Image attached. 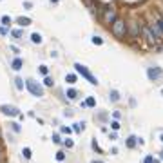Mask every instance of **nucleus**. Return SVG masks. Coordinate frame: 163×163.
Wrapping results in <instances>:
<instances>
[{
  "mask_svg": "<svg viewBox=\"0 0 163 163\" xmlns=\"http://www.w3.org/2000/svg\"><path fill=\"white\" fill-rule=\"evenodd\" d=\"M111 29H112V35L116 36L118 40H123L125 35H127V24H125V20L123 18H116V20H114V24L111 25Z\"/></svg>",
  "mask_w": 163,
  "mask_h": 163,
  "instance_id": "nucleus-1",
  "label": "nucleus"
},
{
  "mask_svg": "<svg viewBox=\"0 0 163 163\" xmlns=\"http://www.w3.org/2000/svg\"><path fill=\"white\" fill-rule=\"evenodd\" d=\"M25 87H27V91H29L33 96H36V98H42V96H44V87L40 85L38 82L27 78V80H25Z\"/></svg>",
  "mask_w": 163,
  "mask_h": 163,
  "instance_id": "nucleus-2",
  "label": "nucleus"
},
{
  "mask_svg": "<svg viewBox=\"0 0 163 163\" xmlns=\"http://www.w3.org/2000/svg\"><path fill=\"white\" fill-rule=\"evenodd\" d=\"M74 69H76V73H78V74H82V76H84L87 82H89V84L98 85V78H96V76H92L91 71L87 69L85 65H82V64H78V62H76V64H74Z\"/></svg>",
  "mask_w": 163,
  "mask_h": 163,
  "instance_id": "nucleus-3",
  "label": "nucleus"
},
{
  "mask_svg": "<svg viewBox=\"0 0 163 163\" xmlns=\"http://www.w3.org/2000/svg\"><path fill=\"white\" fill-rule=\"evenodd\" d=\"M116 18H118V13H116V9H114V8H111V5L103 8V15H101V20H103L105 25H112Z\"/></svg>",
  "mask_w": 163,
  "mask_h": 163,
  "instance_id": "nucleus-4",
  "label": "nucleus"
},
{
  "mask_svg": "<svg viewBox=\"0 0 163 163\" xmlns=\"http://www.w3.org/2000/svg\"><path fill=\"white\" fill-rule=\"evenodd\" d=\"M127 33H129V36H131L132 40L140 38V35H141V25H140V22H138V20H131V22H129Z\"/></svg>",
  "mask_w": 163,
  "mask_h": 163,
  "instance_id": "nucleus-5",
  "label": "nucleus"
},
{
  "mask_svg": "<svg viewBox=\"0 0 163 163\" xmlns=\"http://www.w3.org/2000/svg\"><path fill=\"white\" fill-rule=\"evenodd\" d=\"M0 112L5 116H20V109L15 105H0Z\"/></svg>",
  "mask_w": 163,
  "mask_h": 163,
  "instance_id": "nucleus-6",
  "label": "nucleus"
},
{
  "mask_svg": "<svg viewBox=\"0 0 163 163\" xmlns=\"http://www.w3.org/2000/svg\"><path fill=\"white\" fill-rule=\"evenodd\" d=\"M161 67H149V69H147V76H149V80H152V82H156V80H158L160 76H161Z\"/></svg>",
  "mask_w": 163,
  "mask_h": 163,
  "instance_id": "nucleus-7",
  "label": "nucleus"
},
{
  "mask_svg": "<svg viewBox=\"0 0 163 163\" xmlns=\"http://www.w3.org/2000/svg\"><path fill=\"white\" fill-rule=\"evenodd\" d=\"M141 33H143V36L147 38L149 44H156V42H158V38L154 36V33L151 31V27H141Z\"/></svg>",
  "mask_w": 163,
  "mask_h": 163,
  "instance_id": "nucleus-8",
  "label": "nucleus"
},
{
  "mask_svg": "<svg viewBox=\"0 0 163 163\" xmlns=\"http://www.w3.org/2000/svg\"><path fill=\"white\" fill-rule=\"evenodd\" d=\"M11 67H13L15 71H20V69L24 67V60H22V58H15V60L11 62Z\"/></svg>",
  "mask_w": 163,
  "mask_h": 163,
  "instance_id": "nucleus-9",
  "label": "nucleus"
},
{
  "mask_svg": "<svg viewBox=\"0 0 163 163\" xmlns=\"http://www.w3.org/2000/svg\"><path fill=\"white\" fill-rule=\"evenodd\" d=\"M149 27H151V31L154 33V36H156V38H158V40H160V38L163 36V33H161V29H160V27H158V24H151V25H149Z\"/></svg>",
  "mask_w": 163,
  "mask_h": 163,
  "instance_id": "nucleus-10",
  "label": "nucleus"
},
{
  "mask_svg": "<svg viewBox=\"0 0 163 163\" xmlns=\"http://www.w3.org/2000/svg\"><path fill=\"white\" fill-rule=\"evenodd\" d=\"M69 100H76L78 98V91L76 89H67V94H65Z\"/></svg>",
  "mask_w": 163,
  "mask_h": 163,
  "instance_id": "nucleus-11",
  "label": "nucleus"
},
{
  "mask_svg": "<svg viewBox=\"0 0 163 163\" xmlns=\"http://www.w3.org/2000/svg\"><path fill=\"white\" fill-rule=\"evenodd\" d=\"M16 22H18V25H22V27H25V25H29V24H31V18L20 16V18H16Z\"/></svg>",
  "mask_w": 163,
  "mask_h": 163,
  "instance_id": "nucleus-12",
  "label": "nucleus"
},
{
  "mask_svg": "<svg viewBox=\"0 0 163 163\" xmlns=\"http://www.w3.org/2000/svg\"><path fill=\"white\" fill-rule=\"evenodd\" d=\"M31 42L33 44H42V35H40V33H33V35H31Z\"/></svg>",
  "mask_w": 163,
  "mask_h": 163,
  "instance_id": "nucleus-13",
  "label": "nucleus"
},
{
  "mask_svg": "<svg viewBox=\"0 0 163 163\" xmlns=\"http://www.w3.org/2000/svg\"><path fill=\"white\" fill-rule=\"evenodd\" d=\"M136 143H138V138H136V136H129V140H127V147H129V149H132V147H136Z\"/></svg>",
  "mask_w": 163,
  "mask_h": 163,
  "instance_id": "nucleus-14",
  "label": "nucleus"
},
{
  "mask_svg": "<svg viewBox=\"0 0 163 163\" xmlns=\"http://www.w3.org/2000/svg\"><path fill=\"white\" fill-rule=\"evenodd\" d=\"M109 98H111V101L116 103V101H120V92L118 91H111V92H109Z\"/></svg>",
  "mask_w": 163,
  "mask_h": 163,
  "instance_id": "nucleus-15",
  "label": "nucleus"
},
{
  "mask_svg": "<svg viewBox=\"0 0 163 163\" xmlns=\"http://www.w3.org/2000/svg\"><path fill=\"white\" fill-rule=\"evenodd\" d=\"M65 82H67V84H76V74H73V73H69V74H67V76H65Z\"/></svg>",
  "mask_w": 163,
  "mask_h": 163,
  "instance_id": "nucleus-16",
  "label": "nucleus"
},
{
  "mask_svg": "<svg viewBox=\"0 0 163 163\" xmlns=\"http://www.w3.org/2000/svg\"><path fill=\"white\" fill-rule=\"evenodd\" d=\"M85 129V123L84 121H78V123H74V127H73V131H76V132H82Z\"/></svg>",
  "mask_w": 163,
  "mask_h": 163,
  "instance_id": "nucleus-17",
  "label": "nucleus"
},
{
  "mask_svg": "<svg viewBox=\"0 0 163 163\" xmlns=\"http://www.w3.org/2000/svg\"><path fill=\"white\" fill-rule=\"evenodd\" d=\"M15 85H16L18 91H22V89H24V80H22V78H15Z\"/></svg>",
  "mask_w": 163,
  "mask_h": 163,
  "instance_id": "nucleus-18",
  "label": "nucleus"
},
{
  "mask_svg": "<svg viewBox=\"0 0 163 163\" xmlns=\"http://www.w3.org/2000/svg\"><path fill=\"white\" fill-rule=\"evenodd\" d=\"M0 22H2V25H5V27H8V25L11 24V16H8V15H4L2 18H0Z\"/></svg>",
  "mask_w": 163,
  "mask_h": 163,
  "instance_id": "nucleus-19",
  "label": "nucleus"
},
{
  "mask_svg": "<svg viewBox=\"0 0 163 163\" xmlns=\"http://www.w3.org/2000/svg\"><path fill=\"white\" fill-rule=\"evenodd\" d=\"M22 156L25 160H31V149L29 147H24V151H22Z\"/></svg>",
  "mask_w": 163,
  "mask_h": 163,
  "instance_id": "nucleus-20",
  "label": "nucleus"
},
{
  "mask_svg": "<svg viewBox=\"0 0 163 163\" xmlns=\"http://www.w3.org/2000/svg\"><path fill=\"white\" fill-rule=\"evenodd\" d=\"M92 44H94V45H101V44H103V38L94 35V36H92Z\"/></svg>",
  "mask_w": 163,
  "mask_h": 163,
  "instance_id": "nucleus-21",
  "label": "nucleus"
},
{
  "mask_svg": "<svg viewBox=\"0 0 163 163\" xmlns=\"http://www.w3.org/2000/svg\"><path fill=\"white\" fill-rule=\"evenodd\" d=\"M85 105H87V107H94V105H96V100H94L92 96H89V98L85 100Z\"/></svg>",
  "mask_w": 163,
  "mask_h": 163,
  "instance_id": "nucleus-22",
  "label": "nucleus"
},
{
  "mask_svg": "<svg viewBox=\"0 0 163 163\" xmlns=\"http://www.w3.org/2000/svg\"><path fill=\"white\" fill-rule=\"evenodd\" d=\"M64 160H65V152H64V151H58V152H56V161L62 163Z\"/></svg>",
  "mask_w": 163,
  "mask_h": 163,
  "instance_id": "nucleus-23",
  "label": "nucleus"
},
{
  "mask_svg": "<svg viewBox=\"0 0 163 163\" xmlns=\"http://www.w3.org/2000/svg\"><path fill=\"white\" fill-rule=\"evenodd\" d=\"M53 84H54V80H53L51 76H45V80H44V85H47V87H53Z\"/></svg>",
  "mask_w": 163,
  "mask_h": 163,
  "instance_id": "nucleus-24",
  "label": "nucleus"
},
{
  "mask_svg": "<svg viewBox=\"0 0 163 163\" xmlns=\"http://www.w3.org/2000/svg\"><path fill=\"white\" fill-rule=\"evenodd\" d=\"M64 145H65L67 149H73V147H74V141L69 140V138H65V140H64Z\"/></svg>",
  "mask_w": 163,
  "mask_h": 163,
  "instance_id": "nucleus-25",
  "label": "nucleus"
},
{
  "mask_svg": "<svg viewBox=\"0 0 163 163\" xmlns=\"http://www.w3.org/2000/svg\"><path fill=\"white\" fill-rule=\"evenodd\" d=\"M11 35H13V36H15V38H22V36H24V33H22V31H20V29H15V31H13V33H11Z\"/></svg>",
  "mask_w": 163,
  "mask_h": 163,
  "instance_id": "nucleus-26",
  "label": "nucleus"
},
{
  "mask_svg": "<svg viewBox=\"0 0 163 163\" xmlns=\"http://www.w3.org/2000/svg\"><path fill=\"white\" fill-rule=\"evenodd\" d=\"M38 71L42 73L44 76H47V73H49V69H47V65H40V67H38Z\"/></svg>",
  "mask_w": 163,
  "mask_h": 163,
  "instance_id": "nucleus-27",
  "label": "nucleus"
},
{
  "mask_svg": "<svg viewBox=\"0 0 163 163\" xmlns=\"http://www.w3.org/2000/svg\"><path fill=\"white\" fill-rule=\"evenodd\" d=\"M8 33H9V29H8L5 25H2V27H0V35H2V36H8Z\"/></svg>",
  "mask_w": 163,
  "mask_h": 163,
  "instance_id": "nucleus-28",
  "label": "nucleus"
},
{
  "mask_svg": "<svg viewBox=\"0 0 163 163\" xmlns=\"http://www.w3.org/2000/svg\"><path fill=\"white\" fill-rule=\"evenodd\" d=\"M111 127H112V131H118V129H120V123H118V120H114L112 123H111Z\"/></svg>",
  "mask_w": 163,
  "mask_h": 163,
  "instance_id": "nucleus-29",
  "label": "nucleus"
},
{
  "mask_svg": "<svg viewBox=\"0 0 163 163\" xmlns=\"http://www.w3.org/2000/svg\"><path fill=\"white\" fill-rule=\"evenodd\" d=\"M60 131H62L64 134H71V132H73V129H71V127H62Z\"/></svg>",
  "mask_w": 163,
  "mask_h": 163,
  "instance_id": "nucleus-30",
  "label": "nucleus"
},
{
  "mask_svg": "<svg viewBox=\"0 0 163 163\" xmlns=\"http://www.w3.org/2000/svg\"><path fill=\"white\" fill-rule=\"evenodd\" d=\"M11 129H13L15 132H20V125H18V123H15V121L11 123Z\"/></svg>",
  "mask_w": 163,
  "mask_h": 163,
  "instance_id": "nucleus-31",
  "label": "nucleus"
},
{
  "mask_svg": "<svg viewBox=\"0 0 163 163\" xmlns=\"http://www.w3.org/2000/svg\"><path fill=\"white\" fill-rule=\"evenodd\" d=\"M60 141H62V140H60V136L58 134H53V143H60Z\"/></svg>",
  "mask_w": 163,
  "mask_h": 163,
  "instance_id": "nucleus-32",
  "label": "nucleus"
},
{
  "mask_svg": "<svg viewBox=\"0 0 163 163\" xmlns=\"http://www.w3.org/2000/svg\"><path fill=\"white\" fill-rule=\"evenodd\" d=\"M143 163H154V158H152V156H145Z\"/></svg>",
  "mask_w": 163,
  "mask_h": 163,
  "instance_id": "nucleus-33",
  "label": "nucleus"
},
{
  "mask_svg": "<svg viewBox=\"0 0 163 163\" xmlns=\"http://www.w3.org/2000/svg\"><path fill=\"white\" fill-rule=\"evenodd\" d=\"M156 24H158V27H160V29H161V33H163V18H161V16L158 18V22H156Z\"/></svg>",
  "mask_w": 163,
  "mask_h": 163,
  "instance_id": "nucleus-34",
  "label": "nucleus"
},
{
  "mask_svg": "<svg viewBox=\"0 0 163 163\" xmlns=\"http://www.w3.org/2000/svg\"><path fill=\"white\" fill-rule=\"evenodd\" d=\"M11 51H13V53H15V54H18V53H20V49H18V47H16V45H11Z\"/></svg>",
  "mask_w": 163,
  "mask_h": 163,
  "instance_id": "nucleus-35",
  "label": "nucleus"
},
{
  "mask_svg": "<svg viewBox=\"0 0 163 163\" xmlns=\"http://www.w3.org/2000/svg\"><path fill=\"white\" fill-rule=\"evenodd\" d=\"M24 8H25V9H31L33 4H31V2H24Z\"/></svg>",
  "mask_w": 163,
  "mask_h": 163,
  "instance_id": "nucleus-36",
  "label": "nucleus"
},
{
  "mask_svg": "<svg viewBox=\"0 0 163 163\" xmlns=\"http://www.w3.org/2000/svg\"><path fill=\"white\" fill-rule=\"evenodd\" d=\"M92 149H96V151H100V147H98V143H96V140H92Z\"/></svg>",
  "mask_w": 163,
  "mask_h": 163,
  "instance_id": "nucleus-37",
  "label": "nucleus"
},
{
  "mask_svg": "<svg viewBox=\"0 0 163 163\" xmlns=\"http://www.w3.org/2000/svg\"><path fill=\"white\" fill-rule=\"evenodd\" d=\"M91 163H103L101 160H94V161H91Z\"/></svg>",
  "mask_w": 163,
  "mask_h": 163,
  "instance_id": "nucleus-38",
  "label": "nucleus"
},
{
  "mask_svg": "<svg viewBox=\"0 0 163 163\" xmlns=\"http://www.w3.org/2000/svg\"><path fill=\"white\" fill-rule=\"evenodd\" d=\"M49 2H51V4H58V0H49Z\"/></svg>",
  "mask_w": 163,
  "mask_h": 163,
  "instance_id": "nucleus-39",
  "label": "nucleus"
},
{
  "mask_svg": "<svg viewBox=\"0 0 163 163\" xmlns=\"http://www.w3.org/2000/svg\"><path fill=\"white\" fill-rule=\"evenodd\" d=\"M160 140H161V141H163V134H161V136H160Z\"/></svg>",
  "mask_w": 163,
  "mask_h": 163,
  "instance_id": "nucleus-40",
  "label": "nucleus"
},
{
  "mask_svg": "<svg viewBox=\"0 0 163 163\" xmlns=\"http://www.w3.org/2000/svg\"><path fill=\"white\" fill-rule=\"evenodd\" d=\"M160 156H161V160H163V151H161V154H160Z\"/></svg>",
  "mask_w": 163,
  "mask_h": 163,
  "instance_id": "nucleus-41",
  "label": "nucleus"
},
{
  "mask_svg": "<svg viewBox=\"0 0 163 163\" xmlns=\"http://www.w3.org/2000/svg\"><path fill=\"white\" fill-rule=\"evenodd\" d=\"M0 160H2V151H0Z\"/></svg>",
  "mask_w": 163,
  "mask_h": 163,
  "instance_id": "nucleus-42",
  "label": "nucleus"
},
{
  "mask_svg": "<svg viewBox=\"0 0 163 163\" xmlns=\"http://www.w3.org/2000/svg\"><path fill=\"white\" fill-rule=\"evenodd\" d=\"M161 94H163V91H161Z\"/></svg>",
  "mask_w": 163,
  "mask_h": 163,
  "instance_id": "nucleus-43",
  "label": "nucleus"
},
{
  "mask_svg": "<svg viewBox=\"0 0 163 163\" xmlns=\"http://www.w3.org/2000/svg\"><path fill=\"white\" fill-rule=\"evenodd\" d=\"M58 163H60V161H58Z\"/></svg>",
  "mask_w": 163,
  "mask_h": 163,
  "instance_id": "nucleus-44",
  "label": "nucleus"
},
{
  "mask_svg": "<svg viewBox=\"0 0 163 163\" xmlns=\"http://www.w3.org/2000/svg\"><path fill=\"white\" fill-rule=\"evenodd\" d=\"M161 18H163V16H161Z\"/></svg>",
  "mask_w": 163,
  "mask_h": 163,
  "instance_id": "nucleus-45",
  "label": "nucleus"
}]
</instances>
